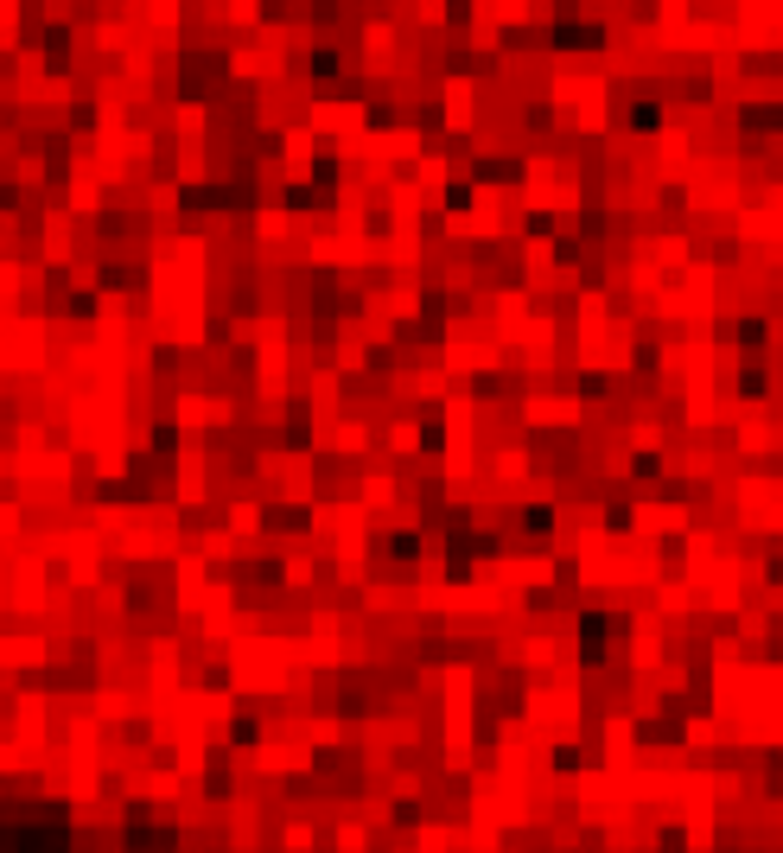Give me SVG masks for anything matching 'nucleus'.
I'll list each match as a JSON object with an SVG mask.
<instances>
[{"label": "nucleus", "mask_w": 783, "mask_h": 853, "mask_svg": "<svg viewBox=\"0 0 783 853\" xmlns=\"http://www.w3.org/2000/svg\"><path fill=\"white\" fill-rule=\"evenodd\" d=\"M281 847H287V853H312V828H306V822H293V828L281 834Z\"/></svg>", "instance_id": "f257e3e1"}]
</instances>
